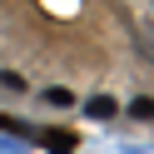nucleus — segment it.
I'll list each match as a JSON object with an SVG mask.
<instances>
[{
    "label": "nucleus",
    "mask_w": 154,
    "mask_h": 154,
    "mask_svg": "<svg viewBox=\"0 0 154 154\" xmlns=\"http://www.w3.org/2000/svg\"><path fill=\"white\" fill-rule=\"evenodd\" d=\"M45 144H50V149H75V134H70V129H55Z\"/></svg>",
    "instance_id": "obj_1"
},
{
    "label": "nucleus",
    "mask_w": 154,
    "mask_h": 154,
    "mask_svg": "<svg viewBox=\"0 0 154 154\" xmlns=\"http://www.w3.org/2000/svg\"><path fill=\"white\" fill-rule=\"evenodd\" d=\"M90 114H100V119H109V114H114V100H104V94H100V100H90Z\"/></svg>",
    "instance_id": "obj_2"
}]
</instances>
